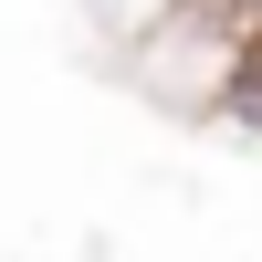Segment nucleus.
Masks as SVG:
<instances>
[{
  "instance_id": "obj_1",
  "label": "nucleus",
  "mask_w": 262,
  "mask_h": 262,
  "mask_svg": "<svg viewBox=\"0 0 262 262\" xmlns=\"http://www.w3.org/2000/svg\"><path fill=\"white\" fill-rule=\"evenodd\" d=\"M210 126L262 137V42H242V63H231V84H221V105H210Z\"/></svg>"
}]
</instances>
